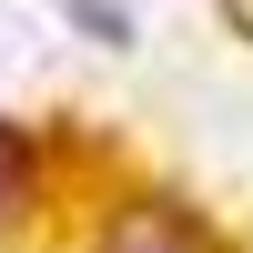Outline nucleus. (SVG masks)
<instances>
[{"instance_id":"1","label":"nucleus","mask_w":253,"mask_h":253,"mask_svg":"<svg viewBox=\"0 0 253 253\" xmlns=\"http://www.w3.org/2000/svg\"><path fill=\"white\" fill-rule=\"evenodd\" d=\"M101 253H203V243H193V223H182V213L142 203V213H122L112 233H101Z\"/></svg>"},{"instance_id":"2","label":"nucleus","mask_w":253,"mask_h":253,"mask_svg":"<svg viewBox=\"0 0 253 253\" xmlns=\"http://www.w3.org/2000/svg\"><path fill=\"white\" fill-rule=\"evenodd\" d=\"M20 193H31V142L0 122V233H10V213H20Z\"/></svg>"}]
</instances>
